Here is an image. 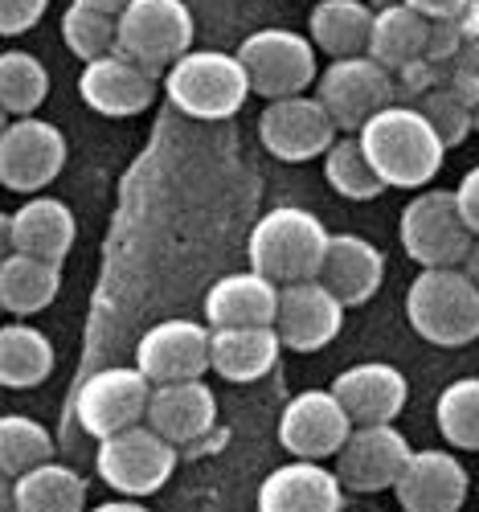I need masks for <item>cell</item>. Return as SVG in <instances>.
Instances as JSON below:
<instances>
[{"instance_id": "1", "label": "cell", "mask_w": 479, "mask_h": 512, "mask_svg": "<svg viewBox=\"0 0 479 512\" xmlns=\"http://www.w3.org/2000/svg\"><path fill=\"white\" fill-rule=\"evenodd\" d=\"M357 140L385 189H426L447 160V144L414 103L377 111L357 132Z\"/></svg>"}, {"instance_id": "2", "label": "cell", "mask_w": 479, "mask_h": 512, "mask_svg": "<svg viewBox=\"0 0 479 512\" xmlns=\"http://www.w3.org/2000/svg\"><path fill=\"white\" fill-rule=\"evenodd\" d=\"M328 230L312 209L303 205H275L267 209L258 226L250 230L246 242V259L250 271L267 275L271 283H303V279H320L324 254H328Z\"/></svg>"}, {"instance_id": "3", "label": "cell", "mask_w": 479, "mask_h": 512, "mask_svg": "<svg viewBox=\"0 0 479 512\" xmlns=\"http://www.w3.org/2000/svg\"><path fill=\"white\" fill-rule=\"evenodd\" d=\"M410 328L439 349H463L479 340V287L463 267H430L406 291Z\"/></svg>"}, {"instance_id": "4", "label": "cell", "mask_w": 479, "mask_h": 512, "mask_svg": "<svg viewBox=\"0 0 479 512\" xmlns=\"http://www.w3.org/2000/svg\"><path fill=\"white\" fill-rule=\"evenodd\" d=\"M168 103L189 119H230L250 99V78L238 54L226 50H189L181 62H172L164 74Z\"/></svg>"}, {"instance_id": "5", "label": "cell", "mask_w": 479, "mask_h": 512, "mask_svg": "<svg viewBox=\"0 0 479 512\" xmlns=\"http://www.w3.org/2000/svg\"><path fill=\"white\" fill-rule=\"evenodd\" d=\"M193 33L197 25L185 0H132L115 17V50L160 78L193 50Z\"/></svg>"}, {"instance_id": "6", "label": "cell", "mask_w": 479, "mask_h": 512, "mask_svg": "<svg viewBox=\"0 0 479 512\" xmlns=\"http://www.w3.org/2000/svg\"><path fill=\"white\" fill-rule=\"evenodd\" d=\"M238 62L250 78V95H263L267 103L308 95L320 78V54L308 33L295 29H258L238 46Z\"/></svg>"}, {"instance_id": "7", "label": "cell", "mask_w": 479, "mask_h": 512, "mask_svg": "<svg viewBox=\"0 0 479 512\" xmlns=\"http://www.w3.org/2000/svg\"><path fill=\"white\" fill-rule=\"evenodd\" d=\"M95 467H99V480L115 496L140 500V496L160 492L172 480V472H177V447L160 439L148 422H136L119 435L99 439Z\"/></svg>"}, {"instance_id": "8", "label": "cell", "mask_w": 479, "mask_h": 512, "mask_svg": "<svg viewBox=\"0 0 479 512\" xmlns=\"http://www.w3.org/2000/svg\"><path fill=\"white\" fill-rule=\"evenodd\" d=\"M402 250L418 263V271L430 267H463L471 250V230L459 218L455 189H422L410 197L398 222Z\"/></svg>"}, {"instance_id": "9", "label": "cell", "mask_w": 479, "mask_h": 512, "mask_svg": "<svg viewBox=\"0 0 479 512\" xmlns=\"http://www.w3.org/2000/svg\"><path fill=\"white\" fill-rule=\"evenodd\" d=\"M316 99L324 103V111L344 136H357L377 111L398 103V82L369 54L336 58L316 78Z\"/></svg>"}, {"instance_id": "10", "label": "cell", "mask_w": 479, "mask_h": 512, "mask_svg": "<svg viewBox=\"0 0 479 512\" xmlns=\"http://www.w3.org/2000/svg\"><path fill=\"white\" fill-rule=\"evenodd\" d=\"M66 168V136L62 127L37 115L9 119L0 132V189L37 197L50 189Z\"/></svg>"}, {"instance_id": "11", "label": "cell", "mask_w": 479, "mask_h": 512, "mask_svg": "<svg viewBox=\"0 0 479 512\" xmlns=\"http://www.w3.org/2000/svg\"><path fill=\"white\" fill-rule=\"evenodd\" d=\"M258 140L283 164H308L340 140V127L316 95H291L267 103L263 119H258Z\"/></svg>"}, {"instance_id": "12", "label": "cell", "mask_w": 479, "mask_h": 512, "mask_svg": "<svg viewBox=\"0 0 479 512\" xmlns=\"http://www.w3.org/2000/svg\"><path fill=\"white\" fill-rule=\"evenodd\" d=\"M414 447L394 422L353 426V435L336 451V476L344 492H385L406 472Z\"/></svg>"}, {"instance_id": "13", "label": "cell", "mask_w": 479, "mask_h": 512, "mask_svg": "<svg viewBox=\"0 0 479 512\" xmlns=\"http://www.w3.org/2000/svg\"><path fill=\"white\" fill-rule=\"evenodd\" d=\"M148 398H152V381L140 369H127V365L99 369L78 390V422H82V431L95 439L119 435L127 426L144 422Z\"/></svg>"}, {"instance_id": "14", "label": "cell", "mask_w": 479, "mask_h": 512, "mask_svg": "<svg viewBox=\"0 0 479 512\" xmlns=\"http://www.w3.org/2000/svg\"><path fill=\"white\" fill-rule=\"evenodd\" d=\"M348 435H353V418L344 414L332 390H303L279 414V443L295 459H336Z\"/></svg>"}, {"instance_id": "15", "label": "cell", "mask_w": 479, "mask_h": 512, "mask_svg": "<svg viewBox=\"0 0 479 512\" xmlns=\"http://www.w3.org/2000/svg\"><path fill=\"white\" fill-rule=\"evenodd\" d=\"M344 328V304L320 283L303 279L279 287V312H275V332L283 349L291 353H320Z\"/></svg>"}, {"instance_id": "16", "label": "cell", "mask_w": 479, "mask_h": 512, "mask_svg": "<svg viewBox=\"0 0 479 512\" xmlns=\"http://www.w3.org/2000/svg\"><path fill=\"white\" fill-rule=\"evenodd\" d=\"M156 74H148L140 62H132L127 54L111 50L95 62H86L78 74V95L95 115L107 119H132L140 111L152 107L156 99Z\"/></svg>"}, {"instance_id": "17", "label": "cell", "mask_w": 479, "mask_h": 512, "mask_svg": "<svg viewBox=\"0 0 479 512\" xmlns=\"http://www.w3.org/2000/svg\"><path fill=\"white\" fill-rule=\"evenodd\" d=\"M136 369L152 386L197 381L209 369V328L193 320H164L148 328L136 345Z\"/></svg>"}, {"instance_id": "18", "label": "cell", "mask_w": 479, "mask_h": 512, "mask_svg": "<svg viewBox=\"0 0 479 512\" xmlns=\"http://www.w3.org/2000/svg\"><path fill=\"white\" fill-rule=\"evenodd\" d=\"M336 402L344 406V414L353 418V426H373V422H394L406 402H410V381L398 365L389 361H361L348 365L332 386Z\"/></svg>"}, {"instance_id": "19", "label": "cell", "mask_w": 479, "mask_h": 512, "mask_svg": "<svg viewBox=\"0 0 479 512\" xmlns=\"http://www.w3.org/2000/svg\"><path fill=\"white\" fill-rule=\"evenodd\" d=\"M467 467L451 451H414L394 496L402 512H459L467 504Z\"/></svg>"}, {"instance_id": "20", "label": "cell", "mask_w": 479, "mask_h": 512, "mask_svg": "<svg viewBox=\"0 0 479 512\" xmlns=\"http://www.w3.org/2000/svg\"><path fill=\"white\" fill-rule=\"evenodd\" d=\"M144 422L160 439H168L172 447H189L201 443L213 422H217V398L205 381H168V386H152L148 398V414Z\"/></svg>"}, {"instance_id": "21", "label": "cell", "mask_w": 479, "mask_h": 512, "mask_svg": "<svg viewBox=\"0 0 479 512\" xmlns=\"http://www.w3.org/2000/svg\"><path fill=\"white\" fill-rule=\"evenodd\" d=\"M258 512H344V484L312 459H291L258 488Z\"/></svg>"}, {"instance_id": "22", "label": "cell", "mask_w": 479, "mask_h": 512, "mask_svg": "<svg viewBox=\"0 0 479 512\" xmlns=\"http://www.w3.org/2000/svg\"><path fill=\"white\" fill-rule=\"evenodd\" d=\"M320 283L344 308H361L385 283V254L361 234H332L320 267Z\"/></svg>"}, {"instance_id": "23", "label": "cell", "mask_w": 479, "mask_h": 512, "mask_svg": "<svg viewBox=\"0 0 479 512\" xmlns=\"http://www.w3.org/2000/svg\"><path fill=\"white\" fill-rule=\"evenodd\" d=\"M283 353V340L275 324L258 328H209V369L217 377L234 381V386H250L263 381Z\"/></svg>"}, {"instance_id": "24", "label": "cell", "mask_w": 479, "mask_h": 512, "mask_svg": "<svg viewBox=\"0 0 479 512\" xmlns=\"http://www.w3.org/2000/svg\"><path fill=\"white\" fill-rule=\"evenodd\" d=\"M9 226H13V250L29 254V259H46L58 263L70 254L74 238H78V222L66 201L58 197H29L9 213Z\"/></svg>"}, {"instance_id": "25", "label": "cell", "mask_w": 479, "mask_h": 512, "mask_svg": "<svg viewBox=\"0 0 479 512\" xmlns=\"http://www.w3.org/2000/svg\"><path fill=\"white\" fill-rule=\"evenodd\" d=\"M279 312V283L258 271H234L217 279L205 295V320L213 328H258L275 324Z\"/></svg>"}, {"instance_id": "26", "label": "cell", "mask_w": 479, "mask_h": 512, "mask_svg": "<svg viewBox=\"0 0 479 512\" xmlns=\"http://www.w3.org/2000/svg\"><path fill=\"white\" fill-rule=\"evenodd\" d=\"M373 9L369 0H320L308 13V37L316 54L324 58H357L369 54V37H373Z\"/></svg>"}, {"instance_id": "27", "label": "cell", "mask_w": 479, "mask_h": 512, "mask_svg": "<svg viewBox=\"0 0 479 512\" xmlns=\"http://www.w3.org/2000/svg\"><path fill=\"white\" fill-rule=\"evenodd\" d=\"M62 291V267L46 259H29V254H9L0 263V312L17 320H29L46 312Z\"/></svg>"}, {"instance_id": "28", "label": "cell", "mask_w": 479, "mask_h": 512, "mask_svg": "<svg viewBox=\"0 0 479 512\" xmlns=\"http://www.w3.org/2000/svg\"><path fill=\"white\" fill-rule=\"evenodd\" d=\"M54 340L33 324H0V390H37L54 373Z\"/></svg>"}, {"instance_id": "29", "label": "cell", "mask_w": 479, "mask_h": 512, "mask_svg": "<svg viewBox=\"0 0 479 512\" xmlns=\"http://www.w3.org/2000/svg\"><path fill=\"white\" fill-rule=\"evenodd\" d=\"M426 33H430V21L422 13H414L410 5H389L373 17L369 58L381 62L389 74H398L402 66L426 54Z\"/></svg>"}, {"instance_id": "30", "label": "cell", "mask_w": 479, "mask_h": 512, "mask_svg": "<svg viewBox=\"0 0 479 512\" xmlns=\"http://www.w3.org/2000/svg\"><path fill=\"white\" fill-rule=\"evenodd\" d=\"M17 512H86V480L66 463H41L13 480Z\"/></svg>"}, {"instance_id": "31", "label": "cell", "mask_w": 479, "mask_h": 512, "mask_svg": "<svg viewBox=\"0 0 479 512\" xmlns=\"http://www.w3.org/2000/svg\"><path fill=\"white\" fill-rule=\"evenodd\" d=\"M50 95V70L29 50H5L0 54V111L9 119L37 115V107Z\"/></svg>"}, {"instance_id": "32", "label": "cell", "mask_w": 479, "mask_h": 512, "mask_svg": "<svg viewBox=\"0 0 479 512\" xmlns=\"http://www.w3.org/2000/svg\"><path fill=\"white\" fill-rule=\"evenodd\" d=\"M54 459V435L29 414H0V476H25Z\"/></svg>"}, {"instance_id": "33", "label": "cell", "mask_w": 479, "mask_h": 512, "mask_svg": "<svg viewBox=\"0 0 479 512\" xmlns=\"http://www.w3.org/2000/svg\"><path fill=\"white\" fill-rule=\"evenodd\" d=\"M324 181L344 201H377L385 193V181L377 177V168L369 164V156H365L357 136H340L324 152Z\"/></svg>"}, {"instance_id": "34", "label": "cell", "mask_w": 479, "mask_h": 512, "mask_svg": "<svg viewBox=\"0 0 479 512\" xmlns=\"http://www.w3.org/2000/svg\"><path fill=\"white\" fill-rule=\"evenodd\" d=\"M434 422L455 451H479V377H455L434 402Z\"/></svg>"}, {"instance_id": "35", "label": "cell", "mask_w": 479, "mask_h": 512, "mask_svg": "<svg viewBox=\"0 0 479 512\" xmlns=\"http://www.w3.org/2000/svg\"><path fill=\"white\" fill-rule=\"evenodd\" d=\"M62 41H66V50L74 58L95 62V58L115 50V17H103V13H91L82 5H70L62 13Z\"/></svg>"}, {"instance_id": "36", "label": "cell", "mask_w": 479, "mask_h": 512, "mask_svg": "<svg viewBox=\"0 0 479 512\" xmlns=\"http://www.w3.org/2000/svg\"><path fill=\"white\" fill-rule=\"evenodd\" d=\"M414 107L430 119V127H434V132H439V140L447 144V152L459 148V144L475 132V107H467L451 87H434V91H426Z\"/></svg>"}, {"instance_id": "37", "label": "cell", "mask_w": 479, "mask_h": 512, "mask_svg": "<svg viewBox=\"0 0 479 512\" xmlns=\"http://www.w3.org/2000/svg\"><path fill=\"white\" fill-rule=\"evenodd\" d=\"M443 78H447V66H443V62L414 58L410 66H402V70L394 74V82H398V103H418L426 91L443 87Z\"/></svg>"}, {"instance_id": "38", "label": "cell", "mask_w": 479, "mask_h": 512, "mask_svg": "<svg viewBox=\"0 0 479 512\" xmlns=\"http://www.w3.org/2000/svg\"><path fill=\"white\" fill-rule=\"evenodd\" d=\"M50 0H0V37H21L41 17H46Z\"/></svg>"}, {"instance_id": "39", "label": "cell", "mask_w": 479, "mask_h": 512, "mask_svg": "<svg viewBox=\"0 0 479 512\" xmlns=\"http://www.w3.org/2000/svg\"><path fill=\"white\" fill-rule=\"evenodd\" d=\"M459 46H463V33L455 29V21H451V17H447V21H430V33H426V54H422V58L451 66V62H455V54H459Z\"/></svg>"}, {"instance_id": "40", "label": "cell", "mask_w": 479, "mask_h": 512, "mask_svg": "<svg viewBox=\"0 0 479 512\" xmlns=\"http://www.w3.org/2000/svg\"><path fill=\"white\" fill-rule=\"evenodd\" d=\"M455 205H459V218L471 230V238H479V164L467 168L463 181L455 185Z\"/></svg>"}, {"instance_id": "41", "label": "cell", "mask_w": 479, "mask_h": 512, "mask_svg": "<svg viewBox=\"0 0 479 512\" xmlns=\"http://www.w3.org/2000/svg\"><path fill=\"white\" fill-rule=\"evenodd\" d=\"M443 87H451L467 107L479 111V74L471 70H459V66H447V78H443Z\"/></svg>"}, {"instance_id": "42", "label": "cell", "mask_w": 479, "mask_h": 512, "mask_svg": "<svg viewBox=\"0 0 479 512\" xmlns=\"http://www.w3.org/2000/svg\"><path fill=\"white\" fill-rule=\"evenodd\" d=\"M402 5H410L414 13H422L426 21H447V17H455L467 0H402Z\"/></svg>"}, {"instance_id": "43", "label": "cell", "mask_w": 479, "mask_h": 512, "mask_svg": "<svg viewBox=\"0 0 479 512\" xmlns=\"http://www.w3.org/2000/svg\"><path fill=\"white\" fill-rule=\"evenodd\" d=\"M451 66H459V70H471V74H479V33L463 41V46H459V54H455V62H451Z\"/></svg>"}, {"instance_id": "44", "label": "cell", "mask_w": 479, "mask_h": 512, "mask_svg": "<svg viewBox=\"0 0 479 512\" xmlns=\"http://www.w3.org/2000/svg\"><path fill=\"white\" fill-rule=\"evenodd\" d=\"M70 5H82V9H91V13H103V17H119L132 0H70Z\"/></svg>"}, {"instance_id": "45", "label": "cell", "mask_w": 479, "mask_h": 512, "mask_svg": "<svg viewBox=\"0 0 479 512\" xmlns=\"http://www.w3.org/2000/svg\"><path fill=\"white\" fill-rule=\"evenodd\" d=\"M91 512H152V508H144L140 500H123V496H119V500H107V504H95Z\"/></svg>"}, {"instance_id": "46", "label": "cell", "mask_w": 479, "mask_h": 512, "mask_svg": "<svg viewBox=\"0 0 479 512\" xmlns=\"http://www.w3.org/2000/svg\"><path fill=\"white\" fill-rule=\"evenodd\" d=\"M13 254V226H9V213H0V263Z\"/></svg>"}, {"instance_id": "47", "label": "cell", "mask_w": 479, "mask_h": 512, "mask_svg": "<svg viewBox=\"0 0 479 512\" xmlns=\"http://www.w3.org/2000/svg\"><path fill=\"white\" fill-rule=\"evenodd\" d=\"M0 512H17V492L9 476H0Z\"/></svg>"}, {"instance_id": "48", "label": "cell", "mask_w": 479, "mask_h": 512, "mask_svg": "<svg viewBox=\"0 0 479 512\" xmlns=\"http://www.w3.org/2000/svg\"><path fill=\"white\" fill-rule=\"evenodd\" d=\"M463 271L475 279V287H479V238L471 242V250H467V263H463Z\"/></svg>"}, {"instance_id": "49", "label": "cell", "mask_w": 479, "mask_h": 512, "mask_svg": "<svg viewBox=\"0 0 479 512\" xmlns=\"http://www.w3.org/2000/svg\"><path fill=\"white\" fill-rule=\"evenodd\" d=\"M389 5H402V0H369V9H373V13H381V9H389Z\"/></svg>"}, {"instance_id": "50", "label": "cell", "mask_w": 479, "mask_h": 512, "mask_svg": "<svg viewBox=\"0 0 479 512\" xmlns=\"http://www.w3.org/2000/svg\"><path fill=\"white\" fill-rule=\"evenodd\" d=\"M5 123H9V115H5V111H0V132H5Z\"/></svg>"}, {"instance_id": "51", "label": "cell", "mask_w": 479, "mask_h": 512, "mask_svg": "<svg viewBox=\"0 0 479 512\" xmlns=\"http://www.w3.org/2000/svg\"><path fill=\"white\" fill-rule=\"evenodd\" d=\"M475 132H479V111H475Z\"/></svg>"}, {"instance_id": "52", "label": "cell", "mask_w": 479, "mask_h": 512, "mask_svg": "<svg viewBox=\"0 0 479 512\" xmlns=\"http://www.w3.org/2000/svg\"><path fill=\"white\" fill-rule=\"evenodd\" d=\"M471 5H475V9H479V0H471Z\"/></svg>"}, {"instance_id": "53", "label": "cell", "mask_w": 479, "mask_h": 512, "mask_svg": "<svg viewBox=\"0 0 479 512\" xmlns=\"http://www.w3.org/2000/svg\"><path fill=\"white\" fill-rule=\"evenodd\" d=\"M475 492H479V484H475Z\"/></svg>"}, {"instance_id": "54", "label": "cell", "mask_w": 479, "mask_h": 512, "mask_svg": "<svg viewBox=\"0 0 479 512\" xmlns=\"http://www.w3.org/2000/svg\"><path fill=\"white\" fill-rule=\"evenodd\" d=\"M0 316H5V312H0Z\"/></svg>"}]
</instances>
